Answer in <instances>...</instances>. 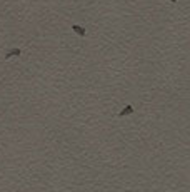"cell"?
<instances>
[{"mask_svg": "<svg viewBox=\"0 0 190 192\" xmlns=\"http://www.w3.org/2000/svg\"><path fill=\"white\" fill-rule=\"evenodd\" d=\"M73 30H75L79 35H85V30H83L82 27H79V25H73Z\"/></svg>", "mask_w": 190, "mask_h": 192, "instance_id": "1", "label": "cell"}, {"mask_svg": "<svg viewBox=\"0 0 190 192\" xmlns=\"http://www.w3.org/2000/svg\"><path fill=\"white\" fill-rule=\"evenodd\" d=\"M19 54H20V50H19V49H15V50H12V52H9V54H7V59H9L10 55H19Z\"/></svg>", "mask_w": 190, "mask_h": 192, "instance_id": "2", "label": "cell"}]
</instances>
